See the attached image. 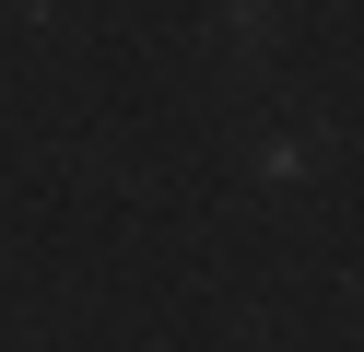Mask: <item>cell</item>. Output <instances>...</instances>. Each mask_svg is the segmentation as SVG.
<instances>
[{"mask_svg": "<svg viewBox=\"0 0 364 352\" xmlns=\"http://www.w3.org/2000/svg\"><path fill=\"white\" fill-rule=\"evenodd\" d=\"M223 36H235L247 59H259V47H270V0H235V12H223Z\"/></svg>", "mask_w": 364, "mask_h": 352, "instance_id": "cell-2", "label": "cell"}, {"mask_svg": "<svg viewBox=\"0 0 364 352\" xmlns=\"http://www.w3.org/2000/svg\"><path fill=\"white\" fill-rule=\"evenodd\" d=\"M306 164H317L306 129H270V141H259V176H306Z\"/></svg>", "mask_w": 364, "mask_h": 352, "instance_id": "cell-1", "label": "cell"}]
</instances>
